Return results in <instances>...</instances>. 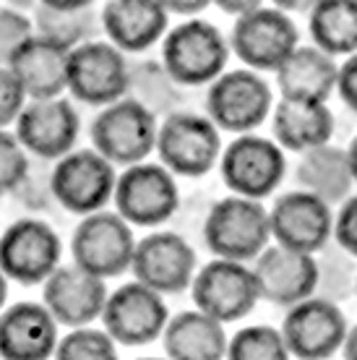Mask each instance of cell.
<instances>
[{
  "label": "cell",
  "instance_id": "ab89813d",
  "mask_svg": "<svg viewBox=\"0 0 357 360\" xmlns=\"http://www.w3.org/2000/svg\"><path fill=\"white\" fill-rule=\"evenodd\" d=\"M344 149H347L349 167H352V178H355V188H357V136L352 139V141H349L347 146H344Z\"/></svg>",
  "mask_w": 357,
  "mask_h": 360
},
{
  "label": "cell",
  "instance_id": "f1b7e54d",
  "mask_svg": "<svg viewBox=\"0 0 357 360\" xmlns=\"http://www.w3.org/2000/svg\"><path fill=\"white\" fill-rule=\"evenodd\" d=\"M34 27L37 34L53 39L58 45L76 50L97 39V32L102 29L99 11L94 3L76 0V3H58V0H45L37 3L34 8Z\"/></svg>",
  "mask_w": 357,
  "mask_h": 360
},
{
  "label": "cell",
  "instance_id": "d6a6232c",
  "mask_svg": "<svg viewBox=\"0 0 357 360\" xmlns=\"http://www.w3.org/2000/svg\"><path fill=\"white\" fill-rule=\"evenodd\" d=\"M29 154L18 139L8 131H0V196H8L27 180Z\"/></svg>",
  "mask_w": 357,
  "mask_h": 360
},
{
  "label": "cell",
  "instance_id": "d590c367",
  "mask_svg": "<svg viewBox=\"0 0 357 360\" xmlns=\"http://www.w3.org/2000/svg\"><path fill=\"white\" fill-rule=\"evenodd\" d=\"M337 97L342 105L357 115V53L339 60V79H337Z\"/></svg>",
  "mask_w": 357,
  "mask_h": 360
},
{
  "label": "cell",
  "instance_id": "4fadbf2b",
  "mask_svg": "<svg viewBox=\"0 0 357 360\" xmlns=\"http://www.w3.org/2000/svg\"><path fill=\"white\" fill-rule=\"evenodd\" d=\"M63 240L45 219L21 217L0 235V271L18 285H45L60 266Z\"/></svg>",
  "mask_w": 357,
  "mask_h": 360
},
{
  "label": "cell",
  "instance_id": "f546056e",
  "mask_svg": "<svg viewBox=\"0 0 357 360\" xmlns=\"http://www.w3.org/2000/svg\"><path fill=\"white\" fill-rule=\"evenodd\" d=\"M224 360H292L279 326L245 324L230 337Z\"/></svg>",
  "mask_w": 357,
  "mask_h": 360
},
{
  "label": "cell",
  "instance_id": "836d02e7",
  "mask_svg": "<svg viewBox=\"0 0 357 360\" xmlns=\"http://www.w3.org/2000/svg\"><path fill=\"white\" fill-rule=\"evenodd\" d=\"M334 243L344 256L357 262V191L334 212Z\"/></svg>",
  "mask_w": 357,
  "mask_h": 360
},
{
  "label": "cell",
  "instance_id": "74e56055",
  "mask_svg": "<svg viewBox=\"0 0 357 360\" xmlns=\"http://www.w3.org/2000/svg\"><path fill=\"white\" fill-rule=\"evenodd\" d=\"M256 6H259V0H242V3H227V0H222V3H216V8L222 11V13H227V16H235V18H240V16H245V13H250Z\"/></svg>",
  "mask_w": 357,
  "mask_h": 360
},
{
  "label": "cell",
  "instance_id": "b9f144b4",
  "mask_svg": "<svg viewBox=\"0 0 357 360\" xmlns=\"http://www.w3.org/2000/svg\"><path fill=\"white\" fill-rule=\"evenodd\" d=\"M136 360H167V358H136Z\"/></svg>",
  "mask_w": 357,
  "mask_h": 360
},
{
  "label": "cell",
  "instance_id": "4dcf8cb0",
  "mask_svg": "<svg viewBox=\"0 0 357 360\" xmlns=\"http://www.w3.org/2000/svg\"><path fill=\"white\" fill-rule=\"evenodd\" d=\"M55 360H120L117 358V345L112 342L105 329L97 326H84V329H71L60 337Z\"/></svg>",
  "mask_w": 357,
  "mask_h": 360
},
{
  "label": "cell",
  "instance_id": "f35d334b",
  "mask_svg": "<svg viewBox=\"0 0 357 360\" xmlns=\"http://www.w3.org/2000/svg\"><path fill=\"white\" fill-rule=\"evenodd\" d=\"M342 358L344 360H357V324L349 326L344 347H342Z\"/></svg>",
  "mask_w": 357,
  "mask_h": 360
},
{
  "label": "cell",
  "instance_id": "7c38bea8",
  "mask_svg": "<svg viewBox=\"0 0 357 360\" xmlns=\"http://www.w3.org/2000/svg\"><path fill=\"white\" fill-rule=\"evenodd\" d=\"M190 297L193 308L224 326L248 319L261 303L250 264L224 262V259H212L204 266H198L190 285Z\"/></svg>",
  "mask_w": 357,
  "mask_h": 360
},
{
  "label": "cell",
  "instance_id": "484cf974",
  "mask_svg": "<svg viewBox=\"0 0 357 360\" xmlns=\"http://www.w3.org/2000/svg\"><path fill=\"white\" fill-rule=\"evenodd\" d=\"M230 334L216 319L188 308L170 316L162 334V347L167 360H224Z\"/></svg>",
  "mask_w": 357,
  "mask_h": 360
},
{
  "label": "cell",
  "instance_id": "4316f807",
  "mask_svg": "<svg viewBox=\"0 0 357 360\" xmlns=\"http://www.w3.org/2000/svg\"><path fill=\"white\" fill-rule=\"evenodd\" d=\"M295 188L321 198L331 209H339L357 191L347 149L326 144L300 154L295 162Z\"/></svg>",
  "mask_w": 357,
  "mask_h": 360
},
{
  "label": "cell",
  "instance_id": "277c9868",
  "mask_svg": "<svg viewBox=\"0 0 357 360\" xmlns=\"http://www.w3.org/2000/svg\"><path fill=\"white\" fill-rule=\"evenodd\" d=\"M277 97L274 86L264 79V73L250 68H227L216 79L204 99V115L219 131L235 136L256 134L274 112Z\"/></svg>",
  "mask_w": 357,
  "mask_h": 360
},
{
  "label": "cell",
  "instance_id": "8d00e7d4",
  "mask_svg": "<svg viewBox=\"0 0 357 360\" xmlns=\"http://www.w3.org/2000/svg\"><path fill=\"white\" fill-rule=\"evenodd\" d=\"M164 8L167 13H180V16L186 18H198V13H204L209 8V3L206 0H198V3H164Z\"/></svg>",
  "mask_w": 357,
  "mask_h": 360
},
{
  "label": "cell",
  "instance_id": "7402d4cb",
  "mask_svg": "<svg viewBox=\"0 0 357 360\" xmlns=\"http://www.w3.org/2000/svg\"><path fill=\"white\" fill-rule=\"evenodd\" d=\"M58 342V324L42 303L21 300L0 314V360H50Z\"/></svg>",
  "mask_w": 357,
  "mask_h": 360
},
{
  "label": "cell",
  "instance_id": "8fae6325",
  "mask_svg": "<svg viewBox=\"0 0 357 360\" xmlns=\"http://www.w3.org/2000/svg\"><path fill=\"white\" fill-rule=\"evenodd\" d=\"M131 65L117 47L108 39H91L71 50L68 58V91L91 108H108L131 91Z\"/></svg>",
  "mask_w": 357,
  "mask_h": 360
},
{
  "label": "cell",
  "instance_id": "cb8c5ba5",
  "mask_svg": "<svg viewBox=\"0 0 357 360\" xmlns=\"http://www.w3.org/2000/svg\"><path fill=\"white\" fill-rule=\"evenodd\" d=\"M337 79H339V60L321 53L318 47L300 45L277 68L274 89L277 99L329 105V99L337 94Z\"/></svg>",
  "mask_w": 357,
  "mask_h": 360
},
{
  "label": "cell",
  "instance_id": "3957f363",
  "mask_svg": "<svg viewBox=\"0 0 357 360\" xmlns=\"http://www.w3.org/2000/svg\"><path fill=\"white\" fill-rule=\"evenodd\" d=\"M201 233L214 259L253 264L271 245L268 207L264 201L222 196L206 212Z\"/></svg>",
  "mask_w": 357,
  "mask_h": 360
},
{
  "label": "cell",
  "instance_id": "ac0fdd59",
  "mask_svg": "<svg viewBox=\"0 0 357 360\" xmlns=\"http://www.w3.org/2000/svg\"><path fill=\"white\" fill-rule=\"evenodd\" d=\"M256 288L264 303L290 311L308 297L318 295L321 288V262L318 256L300 253L271 243L250 264Z\"/></svg>",
  "mask_w": 357,
  "mask_h": 360
},
{
  "label": "cell",
  "instance_id": "ba28073f",
  "mask_svg": "<svg viewBox=\"0 0 357 360\" xmlns=\"http://www.w3.org/2000/svg\"><path fill=\"white\" fill-rule=\"evenodd\" d=\"M134 227L117 212H97L84 217L71 235V259L76 266L99 279H115L131 271L136 253Z\"/></svg>",
  "mask_w": 357,
  "mask_h": 360
},
{
  "label": "cell",
  "instance_id": "d6986e66",
  "mask_svg": "<svg viewBox=\"0 0 357 360\" xmlns=\"http://www.w3.org/2000/svg\"><path fill=\"white\" fill-rule=\"evenodd\" d=\"M108 282L84 271L76 264H60L42 285V306L58 326L84 329L102 319L108 306Z\"/></svg>",
  "mask_w": 357,
  "mask_h": 360
},
{
  "label": "cell",
  "instance_id": "d4e9b609",
  "mask_svg": "<svg viewBox=\"0 0 357 360\" xmlns=\"http://www.w3.org/2000/svg\"><path fill=\"white\" fill-rule=\"evenodd\" d=\"M268 120H271V139L277 141L282 152L295 154V157L331 144L337 131V117L329 105H321V102L277 99Z\"/></svg>",
  "mask_w": 357,
  "mask_h": 360
},
{
  "label": "cell",
  "instance_id": "52a82bcc",
  "mask_svg": "<svg viewBox=\"0 0 357 360\" xmlns=\"http://www.w3.org/2000/svg\"><path fill=\"white\" fill-rule=\"evenodd\" d=\"M219 175L230 196L264 201L274 196L287 175V154L271 136H233L219 157Z\"/></svg>",
  "mask_w": 357,
  "mask_h": 360
},
{
  "label": "cell",
  "instance_id": "e575fe53",
  "mask_svg": "<svg viewBox=\"0 0 357 360\" xmlns=\"http://www.w3.org/2000/svg\"><path fill=\"white\" fill-rule=\"evenodd\" d=\"M24 108H27V94L18 79L11 73V68H0V131H6L11 123L16 126Z\"/></svg>",
  "mask_w": 357,
  "mask_h": 360
},
{
  "label": "cell",
  "instance_id": "7a4b0ae2",
  "mask_svg": "<svg viewBox=\"0 0 357 360\" xmlns=\"http://www.w3.org/2000/svg\"><path fill=\"white\" fill-rule=\"evenodd\" d=\"M157 134L160 120L138 97H125L102 108L89 126L91 149L123 170L149 162V154L157 149Z\"/></svg>",
  "mask_w": 357,
  "mask_h": 360
},
{
  "label": "cell",
  "instance_id": "7bdbcfd3",
  "mask_svg": "<svg viewBox=\"0 0 357 360\" xmlns=\"http://www.w3.org/2000/svg\"><path fill=\"white\" fill-rule=\"evenodd\" d=\"M355 297H357V279H355Z\"/></svg>",
  "mask_w": 357,
  "mask_h": 360
},
{
  "label": "cell",
  "instance_id": "1f68e13d",
  "mask_svg": "<svg viewBox=\"0 0 357 360\" xmlns=\"http://www.w3.org/2000/svg\"><path fill=\"white\" fill-rule=\"evenodd\" d=\"M34 34V21L24 16V11L13 6H0V68H8L18 47Z\"/></svg>",
  "mask_w": 357,
  "mask_h": 360
},
{
  "label": "cell",
  "instance_id": "ffe728a7",
  "mask_svg": "<svg viewBox=\"0 0 357 360\" xmlns=\"http://www.w3.org/2000/svg\"><path fill=\"white\" fill-rule=\"evenodd\" d=\"M79 134L81 117L71 99L65 97L27 102L13 131L24 152L34 154L39 160H55V162L76 152Z\"/></svg>",
  "mask_w": 357,
  "mask_h": 360
},
{
  "label": "cell",
  "instance_id": "8992f818",
  "mask_svg": "<svg viewBox=\"0 0 357 360\" xmlns=\"http://www.w3.org/2000/svg\"><path fill=\"white\" fill-rule=\"evenodd\" d=\"M227 39L242 68L256 73H277L279 65L300 47L295 18L277 3H259L250 13L235 18Z\"/></svg>",
  "mask_w": 357,
  "mask_h": 360
},
{
  "label": "cell",
  "instance_id": "30bf717a",
  "mask_svg": "<svg viewBox=\"0 0 357 360\" xmlns=\"http://www.w3.org/2000/svg\"><path fill=\"white\" fill-rule=\"evenodd\" d=\"M117 170L94 149H76L58 160L50 172V193L65 212L81 219L105 212L115 196Z\"/></svg>",
  "mask_w": 357,
  "mask_h": 360
},
{
  "label": "cell",
  "instance_id": "5b68a950",
  "mask_svg": "<svg viewBox=\"0 0 357 360\" xmlns=\"http://www.w3.org/2000/svg\"><path fill=\"white\" fill-rule=\"evenodd\" d=\"M222 152V131L204 112L172 110L164 120H160L154 154L175 178H204L219 167Z\"/></svg>",
  "mask_w": 357,
  "mask_h": 360
},
{
  "label": "cell",
  "instance_id": "5bb4252c",
  "mask_svg": "<svg viewBox=\"0 0 357 360\" xmlns=\"http://www.w3.org/2000/svg\"><path fill=\"white\" fill-rule=\"evenodd\" d=\"M279 332L292 360H331L344 347L349 324L339 303L313 295L285 311Z\"/></svg>",
  "mask_w": 357,
  "mask_h": 360
},
{
  "label": "cell",
  "instance_id": "603a6c76",
  "mask_svg": "<svg viewBox=\"0 0 357 360\" xmlns=\"http://www.w3.org/2000/svg\"><path fill=\"white\" fill-rule=\"evenodd\" d=\"M68 58L71 50L42 34H34L18 47L11 60V73L18 79L29 102L58 99L68 91Z\"/></svg>",
  "mask_w": 357,
  "mask_h": 360
},
{
  "label": "cell",
  "instance_id": "9a60e30c",
  "mask_svg": "<svg viewBox=\"0 0 357 360\" xmlns=\"http://www.w3.org/2000/svg\"><path fill=\"white\" fill-rule=\"evenodd\" d=\"M99 321L115 345L143 347V345L162 340L164 326L170 321V308L160 292L131 279L110 292L105 314Z\"/></svg>",
  "mask_w": 357,
  "mask_h": 360
},
{
  "label": "cell",
  "instance_id": "83f0119b",
  "mask_svg": "<svg viewBox=\"0 0 357 360\" xmlns=\"http://www.w3.org/2000/svg\"><path fill=\"white\" fill-rule=\"evenodd\" d=\"M311 45L334 60L357 53V0H318L308 6Z\"/></svg>",
  "mask_w": 357,
  "mask_h": 360
},
{
  "label": "cell",
  "instance_id": "9c48e42d",
  "mask_svg": "<svg viewBox=\"0 0 357 360\" xmlns=\"http://www.w3.org/2000/svg\"><path fill=\"white\" fill-rule=\"evenodd\" d=\"M115 212L131 227H160L170 222L180 207L178 180L160 162H141L117 172Z\"/></svg>",
  "mask_w": 357,
  "mask_h": 360
},
{
  "label": "cell",
  "instance_id": "44dd1931",
  "mask_svg": "<svg viewBox=\"0 0 357 360\" xmlns=\"http://www.w3.org/2000/svg\"><path fill=\"white\" fill-rule=\"evenodd\" d=\"M108 42L123 55L146 53L170 32V13L162 0H110L99 8Z\"/></svg>",
  "mask_w": 357,
  "mask_h": 360
},
{
  "label": "cell",
  "instance_id": "60d3db41",
  "mask_svg": "<svg viewBox=\"0 0 357 360\" xmlns=\"http://www.w3.org/2000/svg\"><path fill=\"white\" fill-rule=\"evenodd\" d=\"M6 297H8V279L0 271V314L6 311Z\"/></svg>",
  "mask_w": 357,
  "mask_h": 360
},
{
  "label": "cell",
  "instance_id": "e0dca14e",
  "mask_svg": "<svg viewBox=\"0 0 357 360\" xmlns=\"http://www.w3.org/2000/svg\"><path fill=\"white\" fill-rule=\"evenodd\" d=\"M198 271V256L183 235L172 230H154L136 243L131 274L143 288L164 295L190 290Z\"/></svg>",
  "mask_w": 357,
  "mask_h": 360
},
{
  "label": "cell",
  "instance_id": "2e32d148",
  "mask_svg": "<svg viewBox=\"0 0 357 360\" xmlns=\"http://www.w3.org/2000/svg\"><path fill=\"white\" fill-rule=\"evenodd\" d=\"M334 212L326 201L300 188L279 193L268 207L271 243L318 256L334 240Z\"/></svg>",
  "mask_w": 357,
  "mask_h": 360
},
{
  "label": "cell",
  "instance_id": "6da1fadb",
  "mask_svg": "<svg viewBox=\"0 0 357 360\" xmlns=\"http://www.w3.org/2000/svg\"><path fill=\"white\" fill-rule=\"evenodd\" d=\"M230 39L206 18H186L162 39V71L180 86H212L227 71Z\"/></svg>",
  "mask_w": 357,
  "mask_h": 360
}]
</instances>
